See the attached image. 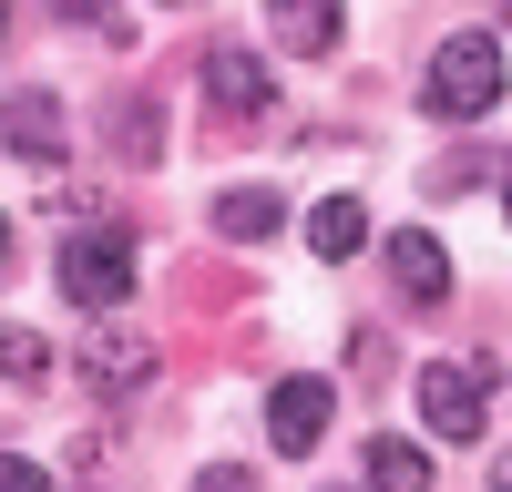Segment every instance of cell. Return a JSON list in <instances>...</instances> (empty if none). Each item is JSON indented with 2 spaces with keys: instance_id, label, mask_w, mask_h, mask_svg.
I'll return each instance as SVG.
<instances>
[{
  "instance_id": "1",
  "label": "cell",
  "mask_w": 512,
  "mask_h": 492,
  "mask_svg": "<svg viewBox=\"0 0 512 492\" xmlns=\"http://www.w3.org/2000/svg\"><path fill=\"white\" fill-rule=\"evenodd\" d=\"M502 93H512V62H502L492 31H451L441 52H431V72H420V103H431L441 123H472V113H492Z\"/></svg>"
},
{
  "instance_id": "2",
  "label": "cell",
  "mask_w": 512,
  "mask_h": 492,
  "mask_svg": "<svg viewBox=\"0 0 512 492\" xmlns=\"http://www.w3.org/2000/svg\"><path fill=\"white\" fill-rule=\"evenodd\" d=\"M492 380H502L492 359H431V369H420V421H431L441 441H482V421H492Z\"/></svg>"
},
{
  "instance_id": "3",
  "label": "cell",
  "mask_w": 512,
  "mask_h": 492,
  "mask_svg": "<svg viewBox=\"0 0 512 492\" xmlns=\"http://www.w3.org/2000/svg\"><path fill=\"white\" fill-rule=\"evenodd\" d=\"M52 277H62L72 308H123V298H134V246H123V236H72Z\"/></svg>"
},
{
  "instance_id": "4",
  "label": "cell",
  "mask_w": 512,
  "mask_h": 492,
  "mask_svg": "<svg viewBox=\"0 0 512 492\" xmlns=\"http://www.w3.org/2000/svg\"><path fill=\"white\" fill-rule=\"evenodd\" d=\"M154 369H164L154 328H82V380H93V390H144Z\"/></svg>"
},
{
  "instance_id": "5",
  "label": "cell",
  "mask_w": 512,
  "mask_h": 492,
  "mask_svg": "<svg viewBox=\"0 0 512 492\" xmlns=\"http://www.w3.org/2000/svg\"><path fill=\"white\" fill-rule=\"evenodd\" d=\"M328 410H338V400H328V380H308V369H297V380H277V390H267V441L287 451V462H308V451L328 441Z\"/></svg>"
},
{
  "instance_id": "6",
  "label": "cell",
  "mask_w": 512,
  "mask_h": 492,
  "mask_svg": "<svg viewBox=\"0 0 512 492\" xmlns=\"http://www.w3.org/2000/svg\"><path fill=\"white\" fill-rule=\"evenodd\" d=\"M205 103H216L226 123H256L277 103V82H267V62H256L246 41H216V52H205Z\"/></svg>"
},
{
  "instance_id": "7",
  "label": "cell",
  "mask_w": 512,
  "mask_h": 492,
  "mask_svg": "<svg viewBox=\"0 0 512 492\" xmlns=\"http://www.w3.org/2000/svg\"><path fill=\"white\" fill-rule=\"evenodd\" d=\"M0 144H11L21 164H62V154H72L62 93H41V82H31V93H11V103H0Z\"/></svg>"
},
{
  "instance_id": "8",
  "label": "cell",
  "mask_w": 512,
  "mask_h": 492,
  "mask_svg": "<svg viewBox=\"0 0 512 492\" xmlns=\"http://www.w3.org/2000/svg\"><path fill=\"white\" fill-rule=\"evenodd\" d=\"M390 277H400L410 308H441V298H451V257H441V236H431V226H400V236H390Z\"/></svg>"
},
{
  "instance_id": "9",
  "label": "cell",
  "mask_w": 512,
  "mask_h": 492,
  "mask_svg": "<svg viewBox=\"0 0 512 492\" xmlns=\"http://www.w3.org/2000/svg\"><path fill=\"white\" fill-rule=\"evenodd\" d=\"M267 11H277V41H287L297 62H328L338 31H349V11H338V0H267Z\"/></svg>"
},
{
  "instance_id": "10",
  "label": "cell",
  "mask_w": 512,
  "mask_h": 492,
  "mask_svg": "<svg viewBox=\"0 0 512 492\" xmlns=\"http://www.w3.org/2000/svg\"><path fill=\"white\" fill-rule=\"evenodd\" d=\"M103 134H113L123 164H164V113H154L144 93H113V103H103Z\"/></svg>"
},
{
  "instance_id": "11",
  "label": "cell",
  "mask_w": 512,
  "mask_h": 492,
  "mask_svg": "<svg viewBox=\"0 0 512 492\" xmlns=\"http://www.w3.org/2000/svg\"><path fill=\"white\" fill-rule=\"evenodd\" d=\"M359 246H369V205L359 195H328V205H308V257H359Z\"/></svg>"
},
{
  "instance_id": "12",
  "label": "cell",
  "mask_w": 512,
  "mask_h": 492,
  "mask_svg": "<svg viewBox=\"0 0 512 492\" xmlns=\"http://www.w3.org/2000/svg\"><path fill=\"white\" fill-rule=\"evenodd\" d=\"M277 226H287V205H277L267 185H236V195H216V236L256 246V236H277Z\"/></svg>"
},
{
  "instance_id": "13",
  "label": "cell",
  "mask_w": 512,
  "mask_h": 492,
  "mask_svg": "<svg viewBox=\"0 0 512 492\" xmlns=\"http://www.w3.org/2000/svg\"><path fill=\"white\" fill-rule=\"evenodd\" d=\"M369 482L379 492H431V451H420V441H369Z\"/></svg>"
},
{
  "instance_id": "14",
  "label": "cell",
  "mask_w": 512,
  "mask_h": 492,
  "mask_svg": "<svg viewBox=\"0 0 512 492\" xmlns=\"http://www.w3.org/2000/svg\"><path fill=\"white\" fill-rule=\"evenodd\" d=\"M41 369H52V349H41V328L0 318V380H11V390H41Z\"/></svg>"
},
{
  "instance_id": "15",
  "label": "cell",
  "mask_w": 512,
  "mask_h": 492,
  "mask_svg": "<svg viewBox=\"0 0 512 492\" xmlns=\"http://www.w3.org/2000/svg\"><path fill=\"white\" fill-rule=\"evenodd\" d=\"M0 492H52V482H41V462H0Z\"/></svg>"
},
{
  "instance_id": "16",
  "label": "cell",
  "mask_w": 512,
  "mask_h": 492,
  "mask_svg": "<svg viewBox=\"0 0 512 492\" xmlns=\"http://www.w3.org/2000/svg\"><path fill=\"white\" fill-rule=\"evenodd\" d=\"M195 492H256V472H236V462H216V472H205Z\"/></svg>"
},
{
  "instance_id": "17",
  "label": "cell",
  "mask_w": 512,
  "mask_h": 492,
  "mask_svg": "<svg viewBox=\"0 0 512 492\" xmlns=\"http://www.w3.org/2000/svg\"><path fill=\"white\" fill-rule=\"evenodd\" d=\"M492 492H512V451H492Z\"/></svg>"
},
{
  "instance_id": "18",
  "label": "cell",
  "mask_w": 512,
  "mask_h": 492,
  "mask_svg": "<svg viewBox=\"0 0 512 492\" xmlns=\"http://www.w3.org/2000/svg\"><path fill=\"white\" fill-rule=\"evenodd\" d=\"M0 257H11V226H0Z\"/></svg>"
},
{
  "instance_id": "19",
  "label": "cell",
  "mask_w": 512,
  "mask_h": 492,
  "mask_svg": "<svg viewBox=\"0 0 512 492\" xmlns=\"http://www.w3.org/2000/svg\"><path fill=\"white\" fill-rule=\"evenodd\" d=\"M502 205H512V195H502Z\"/></svg>"
}]
</instances>
